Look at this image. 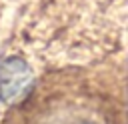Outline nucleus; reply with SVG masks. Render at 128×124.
<instances>
[{
	"label": "nucleus",
	"instance_id": "nucleus-1",
	"mask_svg": "<svg viewBox=\"0 0 128 124\" xmlns=\"http://www.w3.org/2000/svg\"><path fill=\"white\" fill-rule=\"evenodd\" d=\"M34 72L22 56L0 58V104L10 106L20 102L32 88Z\"/></svg>",
	"mask_w": 128,
	"mask_h": 124
},
{
	"label": "nucleus",
	"instance_id": "nucleus-2",
	"mask_svg": "<svg viewBox=\"0 0 128 124\" xmlns=\"http://www.w3.org/2000/svg\"><path fill=\"white\" fill-rule=\"evenodd\" d=\"M44 124H106V120L96 110L74 104V106H64L54 110Z\"/></svg>",
	"mask_w": 128,
	"mask_h": 124
}]
</instances>
